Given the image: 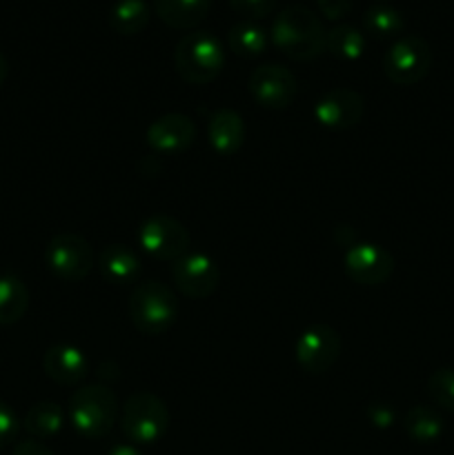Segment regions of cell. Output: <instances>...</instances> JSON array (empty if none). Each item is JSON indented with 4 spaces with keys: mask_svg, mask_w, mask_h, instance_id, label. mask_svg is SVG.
<instances>
[{
    "mask_svg": "<svg viewBox=\"0 0 454 455\" xmlns=\"http://www.w3.org/2000/svg\"><path fill=\"white\" fill-rule=\"evenodd\" d=\"M272 43L292 60H314L328 49V31L312 9L288 4L272 22Z\"/></svg>",
    "mask_w": 454,
    "mask_h": 455,
    "instance_id": "1",
    "label": "cell"
},
{
    "mask_svg": "<svg viewBox=\"0 0 454 455\" xmlns=\"http://www.w3.org/2000/svg\"><path fill=\"white\" fill-rule=\"evenodd\" d=\"M67 418L78 435L101 440L114 429L118 418V400L107 385L80 387L71 394Z\"/></svg>",
    "mask_w": 454,
    "mask_h": 455,
    "instance_id": "2",
    "label": "cell"
},
{
    "mask_svg": "<svg viewBox=\"0 0 454 455\" xmlns=\"http://www.w3.org/2000/svg\"><path fill=\"white\" fill-rule=\"evenodd\" d=\"M178 76L190 84H207L225 67V47L209 31H191L178 40L174 52Z\"/></svg>",
    "mask_w": 454,
    "mask_h": 455,
    "instance_id": "3",
    "label": "cell"
},
{
    "mask_svg": "<svg viewBox=\"0 0 454 455\" xmlns=\"http://www.w3.org/2000/svg\"><path fill=\"white\" fill-rule=\"evenodd\" d=\"M129 318L145 336H160L178 318V300L172 289L156 280L141 283L129 296Z\"/></svg>",
    "mask_w": 454,
    "mask_h": 455,
    "instance_id": "4",
    "label": "cell"
},
{
    "mask_svg": "<svg viewBox=\"0 0 454 455\" xmlns=\"http://www.w3.org/2000/svg\"><path fill=\"white\" fill-rule=\"evenodd\" d=\"M120 429L134 444H154L167 434L169 409L156 394L138 391L132 394L120 411Z\"/></svg>",
    "mask_w": 454,
    "mask_h": 455,
    "instance_id": "5",
    "label": "cell"
},
{
    "mask_svg": "<svg viewBox=\"0 0 454 455\" xmlns=\"http://www.w3.org/2000/svg\"><path fill=\"white\" fill-rule=\"evenodd\" d=\"M432 67V49L421 36H403L394 40L383 58L385 76L394 84L409 87L421 83Z\"/></svg>",
    "mask_w": 454,
    "mask_h": 455,
    "instance_id": "6",
    "label": "cell"
},
{
    "mask_svg": "<svg viewBox=\"0 0 454 455\" xmlns=\"http://www.w3.org/2000/svg\"><path fill=\"white\" fill-rule=\"evenodd\" d=\"M45 262L56 278L76 283L92 274L96 258H93L92 244L83 235L62 231L49 240L45 249Z\"/></svg>",
    "mask_w": 454,
    "mask_h": 455,
    "instance_id": "7",
    "label": "cell"
},
{
    "mask_svg": "<svg viewBox=\"0 0 454 455\" xmlns=\"http://www.w3.org/2000/svg\"><path fill=\"white\" fill-rule=\"evenodd\" d=\"M138 244L156 260L174 262L190 249V234L181 220L167 213H156L138 227Z\"/></svg>",
    "mask_w": 454,
    "mask_h": 455,
    "instance_id": "8",
    "label": "cell"
},
{
    "mask_svg": "<svg viewBox=\"0 0 454 455\" xmlns=\"http://www.w3.org/2000/svg\"><path fill=\"white\" fill-rule=\"evenodd\" d=\"M172 280L174 287L182 296L203 300V298L212 296L221 284V269L207 253L187 251L185 256L172 262Z\"/></svg>",
    "mask_w": 454,
    "mask_h": 455,
    "instance_id": "9",
    "label": "cell"
},
{
    "mask_svg": "<svg viewBox=\"0 0 454 455\" xmlns=\"http://www.w3.org/2000/svg\"><path fill=\"white\" fill-rule=\"evenodd\" d=\"M341 336L329 324H312L298 336L296 363L307 373H325L336 364L341 355Z\"/></svg>",
    "mask_w": 454,
    "mask_h": 455,
    "instance_id": "10",
    "label": "cell"
},
{
    "mask_svg": "<svg viewBox=\"0 0 454 455\" xmlns=\"http://www.w3.org/2000/svg\"><path fill=\"white\" fill-rule=\"evenodd\" d=\"M249 93L265 109H285L298 93V83L292 71L283 65H261L249 74Z\"/></svg>",
    "mask_w": 454,
    "mask_h": 455,
    "instance_id": "11",
    "label": "cell"
},
{
    "mask_svg": "<svg viewBox=\"0 0 454 455\" xmlns=\"http://www.w3.org/2000/svg\"><path fill=\"white\" fill-rule=\"evenodd\" d=\"M343 262H345L347 278L359 284H383L394 274V256L381 244H350Z\"/></svg>",
    "mask_w": 454,
    "mask_h": 455,
    "instance_id": "12",
    "label": "cell"
},
{
    "mask_svg": "<svg viewBox=\"0 0 454 455\" xmlns=\"http://www.w3.org/2000/svg\"><path fill=\"white\" fill-rule=\"evenodd\" d=\"M363 111L365 100L359 92L336 87L319 98V102L314 105V118L323 127L343 132V129H352L354 124H359V120L363 118Z\"/></svg>",
    "mask_w": 454,
    "mask_h": 455,
    "instance_id": "13",
    "label": "cell"
},
{
    "mask_svg": "<svg viewBox=\"0 0 454 455\" xmlns=\"http://www.w3.org/2000/svg\"><path fill=\"white\" fill-rule=\"evenodd\" d=\"M196 140V124L185 114H165L147 129V145L158 154H182Z\"/></svg>",
    "mask_w": 454,
    "mask_h": 455,
    "instance_id": "14",
    "label": "cell"
},
{
    "mask_svg": "<svg viewBox=\"0 0 454 455\" xmlns=\"http://www.w3.org/2000/svg\"><path fill=\"white\" fill-rule=\"evenodd\" d=\"M43 369L47 378H52L56 385L74 387L85 380L89 371V363L78 347L53 345L45 351Z\"/></svg>",
    "mask_w": 454,
    "mask_h": 455,
    "instance_id": "15",
    "label": "cell"
},
{
    "mask_svg": "<svg viewBox=\"0 0 454 455\" xmlns=\"http://www.w3.org/2000/svg\"><path fill=\"white\" fill-rule=\"evenodd\" d=\"M209 145L218 156H231L243 147L245 123L234 109H218L209 116L207 123Z\"/></svg>",
    "mask_w": 454,
    "mask_h": 455,
    "instance_id": "16",
    "label": "cell"
},
{
    "mask_svg": "<svg viewBox=\"0 0 454 455\" xmlns=\"http://www.w3.org/2000/svg\"><path fill=\"white\" fill-rule=\"evenodd\" d=\"M98 269L111 284H132L141 274V258L127 244H107L98 256Z\"/></svg>",
    "mask_w": 454,
    "mask_h": 455,
    "instance_id": "17",
    "label": "cell"
},
{
    "mask_svg": "<svg viewBox=\"0 0 454 455\" xmlns=\"http://www.w3.org/2000/svg\"><path fill=\"white\" fill-rule=\"evenodd\" d=\"M156 13L174 29H191L205 20L212 0H154Z\"/></svg>",
    "mask_w": 454,
    "mask_h": 455,
    "instance_id": "18",
    "label": "cell"
},
{
    "mask_svg": "<svg viewBox=\"0 0 454 455\" xmlns=\"http://www.w3.org/2000/svg\"><path fill=\"white\" fill-rule=\"evenodd\" d=\"M62 427H65V409L52 400L36 403L22 420V429L36 440L53 438L56 434H61Z\"/></svg>",
    "mask_w": 454,
    "mask_h": 455,
    "instance_id": "19",
    "label": "cell"
},
{
    "mask_svg": "<svg viewBox=\"0 0 454 455\" xmlns=\"http://www.w3.org/2000/svg\"><path fill=\"white\" fill-rule=\"evenodd\" d=\"M403 429L409 440L418 444H432L443 435V418L434 407L417 404L403 418Z\"/></svg>",
    "mask_w": 454,
    "mask_h": 455,
    "instance_id": "20",
    "label": "cell"
},
{
    "mask_svg": "<svg viewBox=\"0 0 454 455\" xmlns=\"http://www.w3.org/2000/svg\"><path fill=\"white\" fill-rule=\"evenodd\" d=\"M151 9L145 0H116L109 9V27L120 36L141 34L147 27Z\"/></svg>",
    "mask_w": 454,
    "mask_h": 455,
    "instance_id": "21",
    "label": "cell"
},
{
    "mask_svg": "<svg viewBox=\"0 0 454 455\" xmlns=\"http://www.w3.org/2000/svg\"><path fill=\"white\" fill-rule=\"evenodd\" d=\"M29 309V291L16 275H0V327L16 324Z\"/></svg>",
    "mask_w": 454,
    "mask_h": 455,
    "instance_id": "22",
    "label": "cell"
},
{
    "mask_svg": "<svg viewBox=\"0 0 454 455\" xmlns=\"http://www.w3.org/2000/svg\"><path fill=\"white\" fill-rule=\"evenodd\" d=\"M227 47L240 58H256L267 49V31L256 20H240L227 34Z\"/></svg>",
    "mask_w": 454,
    "mask_h": 455,
    "instance_id": "23",
    "label": "cell"
},
{
    "mask_svg": "<svg viewBox=\"0 0 454 455\" xmlns=\"http://www.w3.org/2000/svg\"><path fill=\"white\" fill-rule=\"evenodd\" d=\"M365 47H368V38L361 29L352 25H336L328 31V52L334 58L345 62H354L363 58Z\"/></svg>",
    "mask_w": 454,
    "mask_h": 455,
    "instance_id": "24",
    "label": "cell"
},
{
    "mask_svg": "<svg viewBox=\"0 0 454 455\" xmlns=\"http://www.w3.org/2000/svg\"><path fill=\"white\" fill-rule=\"evenodd\" d=\"M363 27L372 38L385 40L394 38L403 31L405 27V16L392 4H372L369 9H365L363 13Z\"/></svg>",
    "mask_w": 454,
    "mask_h": 455,
    "instance_id": "25",
    "label": "cell"
},
{
    "mask_svg": "<svg viewBox=\"0 0 454 455\" xmlns=\"http://www.w3.org/2000/svg\"><path fill=\"white\" fill-rule=\"evenodd\" d=\"M427 394L436 407L454 411V369L441 367L427 378Z\"/></svg>",
    "mask_w": 454,
    "mask_h": 455,
    "instance_id": "26",
    "label": "cell"
},
{
    "mask_svg": "<svg viewBox=\"0 0 454 455\" xmlns=\"http://www.w3.org/2000/svg\"><path fill=\"white\" fill-rule=\"evenodd\" d=\"M18 431H20V422H18L16 411H13L7 403L0 400V449L7 447L9 443H13Z\"/></svg>",
    "mask_w": 454,
    "mask_h": 455,
    "instance_id": "27",
    "label": "cell"
},
{
    "mask_svg": "<svg viewBox=\"0 0 454 455\" xmlns=\"http://www.w3.org/2000/svg\"><path fill=\"white\" fill-rule=\"evenodd\" d=\"M234 12L243 13L247 18H263L274 12L276 0H230Z\"/></svg>",
    "mask_w": 454,
    "mask_h": 455,
    "instance_id": "28",
    "label": "cell"
},
{
    "mask_svg": "<svg viewBox=\"0 0 454 455\" xmlns=\"http://www.w3.org/2000/svg\"><path fill=\"white\" fill-rule=\"evenodd\" d=\"M368 416L372 425H377L378 429H387V427L394 425V409L390 404H372L368 409Z\"/></svg>",
    "mask_w": 454,
    "mask_h": 455,
    "instance_id": "29",
    "label": "cell"
},
{
    "mask_svg": "<svg viewBox=\"0 0 454 455\" xmlns=\"http://www.w3.org/2000/svg\"><path fill=\"white\" fill-rule=\"evenodd\" d=\"M319 3L320 13L329 20H338V18L345 16L352 7V0H316Z\"/></svg>",
    "mask_w": 454,
    "mask_h": 455,
    "instance_id": "30",
    "label": "cell"
},
{
    "mask_svg": "<svg viewBox=\"0 0 454 455\" xmlns=\"http://www.w3.org/2000/svg\"><path fill=\"white\" fill-rule=\"evenodd\" d=\"M13 455H56L49 447H45L40 440H25V443H18L13 449Z\"/></svg>",
    "mask_w": 454,
    "mask_h": 455,
    "instance_id": "31",
    "label": "cell"
},
{
    "mask_svg": "<svg viewBox=\"0 0 454 455\" xmlns=\"http://www.w3.org/2000/svg\"><path fill=\"white\" fill-rule=\"evenodd\" d=\"M107 455H142L136 444H114Z\"/></svg>",
    "mask_w": 454,
    "mask_h": 455,
    "instance_id": "32",
    "label": "cell"
},
{
    "mask_svg": "<svg viewBox=\"0 0 454 455\" xmlns=\"http://www.w3.org/2000/svg\"><path fill=\"white\" fill-rule=\"evenodd\" d=\"M7 76H9V62H7V58H4L3 53H0V87H3V84H4Z\"/></svg>",
    "mask_w": 454,
    "mask_h": 455,
    "instance_id": "33",
    "label": "cell"
}]
</instances>
